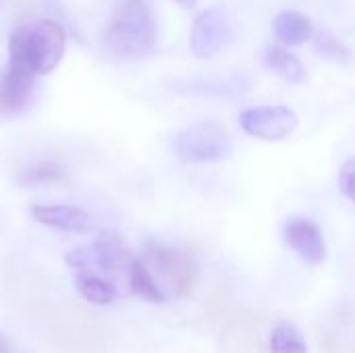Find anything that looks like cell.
Segmentation results:
<instances>
[{
	"label": "cell",
	"instance_id": "cell-15",
	"mask_svg": "<svg viewBox=\"0 0 355 353\" xmlns=\"http://www.w3.org/2000/svg\"><path fill=\"white\" fill-rule=\"evenodd\" d=\"M270 353H308V345L293 322H281L270 335Z\"/></svg>",
	"mask_w": 355,
	"mask_h": 353
},
{
	"label": "cell",
	"instance_id": "cell-18",
	"mask_svg": "<svg viewBox=\"0 0 355 353\" xmlns=\"http://www.w3.org/2000/svg\"><path fill=\"white\" fill-rule=\"evenodd\" d=\"M339 189L341 193L355 204V158H347L339 171Z\"/></svg>",
	"mask_w": 355,
	"mask_h": 353
},
{
	"label": "cell",
	"instance_id": "cell-6",
	"mask_svg": "<svg viewBox=\"0 0 355 353\" xmlns=\"http://www.w3.org/2000/svg\"><path fill=\"white\" fill-rule=\"evenodd\" d=\"M231 37L233 29L229 15L223 6H210L196 17L189 33V48L198 58H212L231 42Z\"/></svg>",
	"mask_w": 355,
	"mask_h": 353
},
{
	"label": "cell",
	"instance_id": "cell-16",
	"mask_svg": "<svg viewBox=\"0 0 355 353\" xmlns=\"http://www.w3.org/2000/svg\"><path fill=\"white\" fill-rule=\"evenodd\" d=\"M79 293L85 302H89L94 306H108L116 298V291L108 281H104L100 277H92V275H87L79 281Z\"/></svg>",
	"mask_w": 355,
	"mask_h": 353
},
{
	"label": "cell",
	"instance_id": "cell-8",
	"mask_svg": "<svg viewBox=\"0 0 355 353\" xmlns=\"http://www.w3.org/2000/svg\"><path fill=\"white\" fill-rule=\"evenodd\" d=\"M283 235L291 250L308 264H320L327 258L324 235L310 218H291L283 227Z\"/></svg>",
	"mask_w": 355,
	"mask_h": 353
},
{
	"label": "cell",
	"instance_id": "cell-5",
	"mask_svg": "<svg viewBox=\"0 0 355 353\" xmlns=\"http://www.w3.org/2000/svg\"><path fill=\"white\" fill-rule=\"evenodd\" d=\"M239 125L248 135L256 139L281 141L297 129L300 119L289 106L283 104L254 106V108H245L239 114Z\"/></svg>",
	"mask_w": 355,
	"mask_h": 353
},
{
	"label": "cell",
	"instance_id": "cell-10",
	"mask_svg": "<svg viewBox=\"0 0 355 353\" xmlns=\"http://www.w3.org/2000/svg\"><path fill=\"white\" fill-rule=\"evenodd\" d=\"M33 221L44 227L69 233H85L92 227V218L85 210L69 204H35L29 208Z\"/></svg>",
	"mask_w": 355,
	"mask_h": 353
},
{
	"label": "cell",
	"instance_id": "cell-17",
	"mask_svg": "<svg viewBox=\"0 0 355 353\" xmlns=\"http://www.w3.org/2000/svg\"><path fill=\"white\" fill-rule=\"evenodd\" d=\"M316 50L324 58H331V60H337V62L349 60V50L329 31H322V33L316 35Z\"/></svg>",
	"mask_w": 355,
	"mask_h": 353
},
{
	"label": "cell",
	"instance_id": "cell-20",
	"mask_svg": "<svg viewBox=\"0 0 355 353\" xmlns=\"http://www.w3.org/2000/svg\"><path fill=\"white\" fill-rule=\"evenodd\" d=\"M175 2H179V4H183V6H193V4H196V0H175Z\"/></svg>",
	"mask_w": 355,
	"mask_h": 353
},
{
	"label": "cell",
	"instance_id": "cell-12",
	"mask_svg": "<svg viewBox=\"0 0 355 353\" xmlns=\"http://www.w3.org/2000/svg\"><path fill=\"white\" fill-rule=\"evenodd\" d=\"M127 277H129V289L146 300V302H152V304H164L166 302V295L164 291L160 289V285L156 283L152 270L146 266V262L141 258H135L131 260L129 264V270H127Z\"/></svg>",
	"mask_w": 355,
	"mask_h": 353
},
{
	"label": "cell",
	"instance_id": "cell-11",
	"mask_svg": "<svg viewBox=\"0 0 355 353\" xmlns=\"http://www.w3.org/2000/svg\"><path fill=\"white\" fill-rule=\"evenodd\" d=\"M272 31H275V37L283 46L295 48V46H302L306 40L312 37L314 27L306 15L297 12V10H283L275 17Z\"/></svg>",
	"mask_w": 355,
	"mask_h": 353
},
{
	"label": "cell",
	"instance_id": "cell-7",
	"mask_svg": "<svg viewBox=\"0 0 355 353\" xmlns=\"http://www.w3.org/2000/svg\"><path fill=\"white\" fill-rule=\"evenodd\" d=\"M133 256L125 252L123 241L112 235L104 233L96 243L87 248H77L67 256V262L77 268V270H92L100 268L104 273H119V270H129Z\"/></svg>",
	"mask_w": 355,
	"mask_h": 353
},
{
	"label": "cell",
	"instance_id": "cell-4",
	"mask_svg": "<svg viewBox=\"0 0 355 353\" xmlns=\"http://www.w3.org/2000/svg\"><path fill=\"white\" fill-rule=\"evenodd\" d=\"M144 256L146 266L166 283L175 298H187L191 293L198 281V264L189 252L158 241H148Z\"/></svg>",
	"mask_w": 355,
	"mask_h": 353
},
{
	"label": "cell",
	"instance_id": "cell-14",
	"mask_svg": "<svg viewBox=\"0 0 355 353\" xmlns=\"http://www.w3.org/2000/svg\"><path fill=\"white\" fill-rule=\"evenodd\" d=\"M64 179L62 164L54 160H37L17 173V181L21 185H50L60 183Z\"/></svg>",
	"mask_w": 355,
	"mask_h": 353
},
{
	"label": "cell",
	"instance_id": "cell-9",
	"mask_svg": "<svg viewBox=\"0 0 355 353\" xmlns=\"http://www.w3.org/2000/svg\"><path fill=\"white\" fill-rule=\"evenodd\" d=\"M33 83V73L8 64L6 71L0 75V117H12L21 112L31 100Z\"/></svg>",
	"mask_w": 355,
	"mask_h": 353
},
{
	"label": "cell",
	"instance_id": "cell-19",
	"mask_svg": "<svg viewBox=\"0 0 355 353\" xmlns=\"http://www.w3.org/2000/svg\"><path fill=\"white\" fill-rule=\"evenodd\" d=\"M0 353H15L12 352V345H10V341H8L4 335H0Z\"/></svg>",
	"mask_w": 355,
	"mask_h": 353
},
{
	"label": "cell",
	"instance_id": "cell-13",
	"mask_svg": "<svg viewBox=\"0 0 355 353\" xmlns=\"http://www.w3.org/2000/svg\"><path fill=\"white\" fill-rule=\"evenodd\" d=\"M264 62L268 69H272L277 75H281L289 83H304L308 79V73L302 60L283 46H270L264 54Z\"/></svg>",
	"mask_w": 355,
	"mask_h": 353
},
{
	"label": "cell",
	"instance_id": "cell-2",
	"mask_svg": "<svg viewBox=\"0 0 355 353\" xmlns=\"http://www.w3.org/2000/svg\"><path fill=\"white\" fill-rule=\"evenodd\" d=\"M104 48L121 60H141L156 48V21L148 0H123L114 10Z\"/></svg>",
	"mask_w": 355,
	"mask_h": 353
},
{
	"label": "cell",
	"instance_id": "cell-3",
	"mask_svg": "<svg viewBox=\"0 0 355 353\" xmlns=\"http://www.w3.org/2000/svg\"><path fill=\"white\" fill-rule=\"evenodd\" d=\"M175 154L185 164L223 162L233 152V141L225 127L214 121L193 123L173 137Z\"/></svg>",
	"mask_w": 355,
	"mask_h": 353
},
{
	"label": "cell",
	"instance_id": "cell-1",
	"mask_svg": "<svg viewBox=\"0 0 355 353\" xmlns=\"http://www.w3.org/2000/svg\"><path fill=\"white\" fill-rule=\"evenodd\" d=\"M67 50V33L60 23L40 19L17 27L8 37V64L21 67L29 73H52Z\"/></svg>",
	"mask_w": 355,
	"mask_h": 353
}]
</instances>
